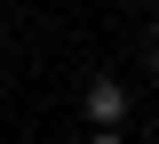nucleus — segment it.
<instances>
[{"mask_svg":"<svg viewBox=\"0 0 159 144\" xmlns=\"http://www.w3.org/2000/svg\"><path fill=\"white\" fill-rule=\"evenodd\" d=\"M88 120H96V128H119V120H127V88H119V80H96V88H88Z\"/></svg>","mask_w":159,"mask_h":144,"instance_id":"nucleus-1","label":"nucleus"},{"mask_svg":"<svg viewBox=\"0 0 159 144\" xmlns=\"http://www.w3.org/2000/svg\"><path fill=\"white\" fill-rule=\"evenodd\" d=\"M88 144H119V136H111V128H103V136H88Z\"/></svg>","mask_w":159,"mask_h":144,"instance_id":"nucleus-2","label":"nucleus"}]
</instances>
